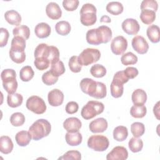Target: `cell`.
I'll return each instance as SVG.
<instances>
[{
	"label": "cell",
	"instance_id": "cell-38",
	"mask_svg": "<svg viewBox=\"0 0 160 160\" xmlns=\"http://www.w3.org/2000/svg\"><path fill=\"white\" fill-rule=\"evenodd\" d=\"M90 72L92 76L100 78L104 77L106 74V69L101 64H96L91 68Z\"/></svg>",
	"mask_w": 160,
	"mask_h": 160
},
{
	"label": "cell",
	"instance_id": "cell-24",
	"mask_svg": "<svg viewBox=\"0 0 160 160\" xmlns=\"http://www.w3.org/2000/svg\"><path fill=\"white\" fill-rule=\"evenodd\" d=\"M9 53L11 60L17 64L22 63L26 59V54L24 50L10 48Z\"/></svg>",
	"mask_w": 160,
	"mask_h": 160
},
{
	"label": "cell",
	"instance_id": "cell-10",
	"mask_svg": "<svg viewBox=\"0 0 160 160\" xmlns=\"http://www.w3.org/2000/svg\"><path fill=\"white\" fill-rule=\"evenodd\" d=\"M132 48L138 54H144L149 49V44L144 37L141 36H136L131 41Z\"/></svg>",
	"mask_w": 160,
	"mask_h": 160
},
{
	"label": "cell",
	"instance_id": "cell-42",
	"mask_svg": "<svg viewBox=\"0 0 160 160\" xmlns=\"http://www.w3.org/2000/svg\"><path fill=\"white\" fill-rule=\"evenodd\" d=\"M65 67L64 63L61 61H58L57 62L51 65L50 71L57 77L63 74L65 72Z\"/></svg>",
	"mask_w": 160,
	"mask_h": 160
},
{
	"label": "cell",
	"instance_id": "cell-39",
	"mask_svg": "<svg viewBox=\"0 0 160 160\" xmlns=\"http://www.w3.org/2000/svg\"><path fill=\"white\" fill-rule=\"evenodd\" d=\"M10 122L13 126H21L25 122V116L21 112H14L10 117Z\"/></svg>",
	"mask_w": 160,
	"mask_h": 160
},
{
	"label": "cell",
	"instance_id": "cell-2",
	"mask_svg": "<svg viewBox=\"0 0 160 160\" xmlns=\"http://www.w3.org/2000/svg\"><path fill=\"white\" fill-rule=\"evenodd\" d=\"M51 125L50 122L44 119L36 120L29 128V132L32 139L35 141L48 136L51 132Z\"/></svg>",
	"mask_w": 160,
	"mask_h": 160
},
{
	"label": "cell",
	"instance_id": "cell-30",
	"mask_svg": "<svg viewBox=\"0 0 160 160\" xmlns=\"http://www.w3.org/2000/svg\"><path fill=\"white\" fill-rule=\"evenodd\" d=\"M71 29V27L69 22L66 21H60L55 25V30L56 32L61 36L68 35Z\"/></svg>",
	"mask_w": 160,
	"mask_h": 160
},
{
	"label": "cell",
	"instance_id": "cell-1",
	"mask_svg": "<svg viewBox=\"0 0 160 160\" xmlns=\"http://www.w3.org/2000/svg\"><path fill=\"white\" fill-rule=\"evenodd\" d=\"M112 33L110 28L107 26H101L96 29L88 31L86 36L87 42L91 45H99L108 43L112 38Z\"/></svg>",
	"mask_w": 160,
	"mask_h": 160
},
{
	"label": "cell",
	"instance_id": "cell-7",
	"mask_svg": "<svg viewBox=\"0 0 160 160\" xmlns=\"http://www.w3.org/2000/svg\"><path fill=\"white\" fill-rule=\"evenodd\" d=\"M109 145V139L103 135H92L88 139V146L96 151H104L108 148Z\"/></svg>",
	"mask_w": 160,
	"mask_h": 160
},
{
	"label": "cell",
	"instance_id": "cell-16",
	"mask_svg": "<svg viewBox=\"0 0 160 160\" xmlns=\"http://www.w3.org/2000/svg\"><path fill=\"white\" fill-rule=\"evenodd\" d=\"M81 126V121L76 117L68 118L63 122V128L69 132H78Z\"/></svg>",
	"mask_w": 160,
	"mask_h": 160
},
{
	"label": "cell",
	"instance_id": "cell-25",
	"mask_svg": "<svg viewBox=\"0 0 160 160\" xmlns=\"http://www.w3.org/2000/svg\"><path fill=\"white\" fill-rule=\"evenodd\" d=\"M146 34L148 38L152 43H157L159 41V28L157 25H150L146 30Z\"/></svg>",
	"mask_w": 160,
	"mask_h": 160
},
{
	"label": "cell",
	"instance_id": "cell-13",
	"mask_svg": "<svg viewBox=\"0 0 160 160\" xmlns=\"http://www.w3.org/2000/svg\"><path fill=\"white\" fill-rule=\"evenodd\" d=\"M49 104L54 107L61 105L64 101V94L58 89H54L50 91L48 94Z\"/></svg>",
	"mask_w": 160,
	"mask_h": 160
},
{
	"label": "cell",
	"instance_id": "cell-9",
	"mask_svg": "<svg viewBox=\"0 0 160 160\" xmlns=\"http://www.w3.org/2000/svg\"><path fill=\"white\" fill-rule=\"evenodd\" d=\"M128 48L127 39L122 36L115 37L111 41V49L115 55H121L123 54Z\"/></svg>",
	"mask_w": 160,
	"mask_h": 160
},
{
	"label": "cell",
	"instance_id": "cell-41",
	"mask_svg": "<svg viewBox=\"0 0 160 160\" xmlns=\"http://www.w3.org/2000/svg\"><path fill=\"white\" fill-rule=\"evenodd\" d=\"M107 94L106 86L102 82H97V87L92 96V98L96 99H102L106 97Z\"/></svg>",
	"mask_w": 160,
	"mask_h": 160
},
{
	"label": "cell",
	"instance_id": "cell-17",
	"mask_svg": "<svg viewBox=\"0 0 160 160\" xmlns=\"http://www.w3.org/2000/svg\"><path fill=\"white\" fill-rule=\"evenodd\" d=\"M46 12L47 16L53 20H57L62 16V11L59 6L54 2H50L48 4L46 7Z\"/></svg>",
	"mask_w": 160,
	"mask_h": 160
},
{
	"label": "cell",
	"instance_id": "cell-8",
	"mask_svg": "<svg viewBox=\"0 0 160 160\" xmlns=\"http://www.w3.org/2000/svg\"><path fill=\"white\" fill-rule=\"evenodd\" d=\"M26 106L28 109L37 114H42L46 110V105L44 101L38 96L29 97L27 99Z\"/></svg>",
	"mask_w": 160,
	"mask_h": 160
},
{
	"label": "cell",
	"instance_id": "cell-37",
	"mask_svg": "<svg viewBox=\"0 0 160 160\" xmlns=\"http://www.w3.org/2000/svg\"><path fill=\"white\" fill-rule=\"evenodd\" d=\"M138 57L132 52H128L124 54L121 58V63L124 66L133 65L137 63Z\"/></svg>",
	"mask_w": 160,
	"mask_h": 160
},
{
	"label": "cell",
	"instance_id": "cell-4",
	"mask_svg": "<svg viewBox=\"0 0 160 160\" xmlns=\"http://www.w3.org/2000/svg\"><path fill=\"white\" fill-rule=\"evenodd\" d=\"M104 109L103 103L98 101H89L81 109V116L86 120L92 119L98 114H101Z\"/></svg>",
	"mask_w": 160,
	"mask_h": 160
},
{
	"label": "cell",
	"instance_id": "cell-53",
	"mask_svg": "<svg viewBox=\"0 0 160 160\" xmlns=\"http://www.w3.org/2000/svg\"><path fill=\"white\" fill-rule=\"evenodd\" d=\"M153 112H154V114L156 116V118L158 119H159V102H158L156 103V104L154 106Z\"/></svg>",
	"mask_w": 160,
	"mask_h": 160
},
{
	"label": "cell",
	"instance_id": "cell-54",
	"mask_svg": "<svg viewBox=\"0 0 160 160\" xmlns=\"http://www.w3.org/2000/svg\"><path fill=\"white\" fill-rule=\"evenodd\" d=\"M111 18L106 15L102 16L100 19V22H111Z\"/></svg>",
	"mask_w": 160,
	"mask_h": 160
},
{
	"label": "cell",
	"instance_id": "cell-20",
	"mask_svg": "<svg viewBox=\"0 0 160 160\" xmlns=\"http://www.w3.org/2000/svg\"><path fill=\"white\" fill-rule=\"evenodd\" d=\"M13 142L11 139L8 136H2L0 138V151L8 154L11 152L13 149Z\"/></svg>",
	"mask_w": 160,
	"mask_h": 160
},
{
	"label": "cell",
	"instance_id": "cell-22",
	"mask_svg": "<svg viewBox=\"0 0 160 160\" xmlns=\"http://www.w3.org/2000/svg\"><path fill=\"white\" fill-rule=\"evenodd\" d=\"M32 137L29 131H21L17 132L15 136V140L19 146H26L29 144Z\"/></svg>",
	"mask_w": 160,
	"mask_h": 160
},
{
	"label": "cell",
	"instance_id": "cell-43",
	"mask_svg": "<svg viewBox=\"0 0 160 160\" xmlns=\"http://www.w3.org/2000/svg\"><path fill=\"white\" fill-rule=\"evenodd\" d=\"M68 66L70 70L75 73L79 72L82 69V66L79 64L78 61V56H73L69 59Z\"/></svg>",
	"mask_w": 160,
	"mask_h": 160
},
{
	"label": "cell",
	"instance_id": "cell-23",
	"mask_svg": "<svg viewBox=\"0 0 160 160\" xmlns=\"http://www.w3.org/2000/svg\"><path fill=\"white\" fill-rule=\"evenodd\" d=\"M65 139L68 144L75 146L79 145L82 142V136L78 131L74 132H68L65 135Z\"/></svg>",
	"mask_w": 160,
	"mask_h": 160
},
{
	"label": "cell",
	"instance_id": "cell-29",
	"mask_svg": "<svg viewBox=\"0 0 160 160\" xmlns=\"http://www.w3.org/2000/svg\"><path fill=\"white\" fill-rule=\"evenodd\" d=\"M106 9L109 13L114 16H117L121 14L123 12L124 8L122 4L120 2L112 1L109 2L107 4Z\"/></svg>",
	"mask_w": 160,
	"mask_h": 160
},
{
	"label": "cell",
	"instance_id": "cell-44",
	"mask_svg": "<svg viewBox=\"0 0 160 160\" xmlns=\"http://www.w3.org/2000/svg\"><path fill=\"white\" fill-rule=\"evenodd\" d=\"M26 48V40L21 37L15 36L12 39L11 48L24 50Z\"/></svg>",
	"mask_w": 160,
	"mask_h": 160
},
{
	"label": "cell",
	"instance_id": "cell-47",
	"mask_svg": "<svg viewBox=\"0 0 160 160\" xmlns=\"http://www.w3.org/2000/svg\"><path fill=\"white\" fill-rule=\"evenodd\" d=\"M79 3L78 0H64L62 6L68 11H74L78 8Z\"/></svg>",
	"mask_w": 160,
	"mask_h": 160
},
{
	"label": "cell",
	"instance_id": "cell-3",
	"mask_svg": "<svg viewBox=\"0 0 160 160\" xmlns=\"http://www.w3.org/2000/svg\"><path fill=\"white\" fill-rule=\"evenodd\" d=\"M16 78V73L12 69H5L1 72L2 86L8 94H13L17 90L18 84Z\"/></svg>",
	"mask_w": 160,
	"mask_h": 160
},
{
	"label": "cell",
	"instance_id": "cell-51",
	"mask_svg": "<svg viewBox=\"0 0 160 160\" xmlns=\"http://www.w3.org/2000/svg\"><path fill=\"white\" fill-rule=\"evenodd\" d=\"M79 109V105L75 101H70L67 103L66 106V112L68 114H72L78 112Z\"/></svg>",
	"mask_w": 160,
	"mask_h": 160
},
{
	"label": "cell",
	"instance_id": "cell-18",
	"mask_svg": "<svg viewBox=\"0 0 160 160\" xmlns=\"http://www.w3.org/2000/svg\"><path fill=\"white\" fill-rule=\"evenodd\" d=\"M51 31L50 26L46 22L38 23L34 28L35 34L38 38L41 39L48 38L51 34Z\"/></svg>",
	"mask_w": 160,
	"mask_h": 160
},
{
	"label": "cell",
	"instance_id": "cell-35",
	"mask_svg": "<svg viewBox=\"0 0 160 160\" xmlns=\"http://www.w3.org/2000/svg\"><path fill=\"white\" fill-rule=\"evenodd\" d=\"M131 131L134 137L139 138L144 134L145 132V126L143 123L140 122H133L131 125Z\"/></svg>",
	"mask_w": 160,
	"mask_h": 160
},
{
	"label": "cell",
	"instance_id": "cell-36",
	"mask_svg": "<svg viewBox=\"0 0 160 160\" xmlns=\"http://www.w3.org/2000/svg\"><path fill=\"white\" fill-rule=\"evenodd\" d=\"M111 94L113 98H119L122 96L124 92L123 84L112 81L111 84Z\"/></svg>",
	"mask_w": 160,
	"mask_h": 160
},
{
	"label": "cell",
	"instance_id": "cell-12",
	"mask_svg": "<svg viewBox=\"0 0 160 160\" xmlns=\"http://www.w3.org/2000/svg\"><path fill=\"white\" fill-rule=\"evenodd\" d=\"M128 157L126 148L121 146L114 147L106 156L107 160H125Z\"/></svg>",
	"mask_w": 160,
	"mask_h": 160
},
{
	"label": "cell",
	"instance_id": "cell-32",
	"mask_svg": "<svg viewBox=\"0 0 160 160\" xmlns=\"http://www.w3.org/2000/svg\"><path fill=\"white\" fill-rule=\"evenodd\" d=\"M34 75V71L31 66H26L22 67L19 72V77L21 80L24 82H28L31 80Z\"/></svg>",
	"mask_w": 160,
	"mask_h": 160
},
{
	"label": "cell",
	"instance_id": "cell-15",
	"mask_svg": "<svg viewBox=\"0 0 160 160\" xmlns=\"http://www.w3.org/2000/svg\"><path fill=\"white\" fill-rule=\"evenodd\" d=\"M108 126V122L104 118H99L89 123V128L90 131L93 133H101L107 129Z\"/></svg>",
	"mask_w": 160,
	"mask_h": 160
},
{
	"label": "cell",
	"instance_id": "cell-27",
	"mask_svg": "<svg viewBox=\"0 0 160 160\" xmlns=\"http://www.w3.org/2000/svg\"><path fill=\"white\" fill-rule=\"evenodd\" d=\"M139 18L144 24L149 25L152 24L156 19V12L150 9L141 10Z\"/></svg>",
	"mask_w": 160,
	"mask_h": 160
},
{
	"label": "cell",
	"instance_id": "cell-19",
	"mask_svg": "<svg viewBox=\"0 0 160 160\" xmlns=\"http://www.w3.org/2000/svg\"><path fill=\"white\" fill-rule=\"evenodd\" d=\"M134 105H144L147 100L146 92L142 89L134 90L131 96Z\"/></svg>",
	"mask_w": 160,
	"mask_h": 160
},
{
	"label": "cell",
	"instance_id": "cell-40",
	"mask_svg": "<svg viewBox=\"0 0 160 160\" xmlns=\"http://www.w3.org/2000/svg\"><path fill=\"white\" fill-rule=\"evenodd\" d=\"M58 78L50 70L44 72L42 76V81L47 86H51L57 82Z\"/></svg>",
	"mask_w": 160,
	"mask_h": 160
},
{
	"label": "cell",
	"instance_id": "cell-49",
	"mask_svg": "<svg viewBox=\"0 0 160 160\" xmlns=\"http://www.w3.org/2000/svg\"><path fill=\"white\" fill-rule=\"evenodd\" d=\"M112 81L120 83L121 84H124V83H126L129 81V79L125 75L124 71H119L115 73Z\"/></svg>",
	"mask_w": 160,
	"mask_h": 160
},
{
	"label": "cell",
	"instance_id": "cell-26",
	"mask_svg": "<svg viewBox=\"0 0 160 160\" xmlns=\"http://www.w3.org/2000/svg\"><path fill=\"white\" fill-rule=\"evenodd\" d=\"M23 101V97L21 94L14 92L13 94H8L7 96V102L11 108H17L20 106Z\"/></svg>",
	"mask_w": 160,
	"mask_h": 160
},
{
	"label": "cell",
	"instance_id": "cell-5",
	"mask_svg": "<svg viewBox=\"0 0 160 160\" xmlns=\"http://www.w3.org/2000/svg\"><path fill=\"white\" fill-rule=\"evenodd\" d=\"M96 8L90 3H86L82 5L80 10L81 22L85 26H90L94 24L97 20Z\"/></svg>",
	"mask_w": 160,
	"mask_h": 160
},
{
	"label": "cell",
	"instance_id": "cell-46",
	"mask_svg": "<svg viewBox=\"0 0 160 160\" xmlns=\"http://www.w3.org/2000/svg\"><path fill=\"white\" fill-rule=\"evenodd\" d=\"M158 9V4L154 0H143L141 4V10L150 9L157 11Z\"/></svg>",
	"mask_w": 160,
	"mask_h": 160
},
{
	"label": "cell",
	"instance_id": "cell-50",
	"mask_svg": "<svg viewBox=\"0 0 160 160\" xmlns=\"http://www.w3.org/2000/svg\"><path fill=\"white\" fill-rule=\"evenodd\" d=\"M1 30V35H0V46L1 48L6 46L8 41V38L9 36V34L8 31L4 28H1L0 29Z\"/></svg>",
	"mask_w": 160,
	"mask_h": 160
},
{
	"label": "cell",
	"instance_id": "cell-31",
	"mask_svg": "<svg viewBox=\"0 0 160 160\" xmlns=\"http://www.w3.org/2000/svg\"><path fill=\"white\" fill-rule=\"evenodd\" d=\"M146 112L147 109L144 105H134L130 109V114L135 118H142Z\"/></svg>",
	"mask_w": 160,
	"mask_h": 160
},
{
	"label": "cell",
	"instance_id": "cell-34",
	"mask_svg": "<svg viewBox=\"0 0 160 160\" xmlns=\"http://www.w3.org/2000/svg\"><path fill=\"white\" fill-rule=\"evenodd\" d=\"M128 146L132 152H138L141 151L143 148V142L142 139L134 137L131 138L129 141Z\"/></svg>",
	"mask_w": 160,
	"mask_h": 160
},
{
	"label": "cell",
	"instance_id": "cell-28",
	"mask_svg": "<svg viewBox=\"0 0 160 160\" xmlns=\"http://www.w3.org/2000/svg\"><path fill=\"white\" fill-rule=\"evenodd\" d=\"M128 136V128L124 126H118L116 127L113 131L114 139L119 142H121L126 139Z\"/></svg>",
	"mask_w": 160,
	"mask_h": 160
},
{
	"label": "cell",
	"instance_id": "cell-52",
	"mask_svg": "<svg viewBox=\"0 0 160 160\" xmlns=\"http://www.w3.org/2000/svg\"><path fill=\"white\" fill-rule=\"evenodd\" d=\"M124 72L126 77L129 79H134L138 75V70L134 67H128L124 70Z\"/></svg>",
	"mask_w": 160,
	"mask_h": 160
},
{
	"label": "cell",
	"instance_id": "cell-21",
	"mask_svg": "<svg viewBox=\"0 0 160 160\" xmlns=\"http://www.w3.org/2000/svg\"><path fill=\"white\" fill-rule=\"evenodd\" d=\"M4 18L9 24L14 26L19 25L22 19L19 13L13 9L6 11L4 14Z\"/></svg>",
	"mask_w": 160,
	"mask_h": 160
},
{
	"label": "cell",
	"instance_id": "cell-6",
	"mask_svg": "<svg viewBox=\"0 0 160 160\" xmlns=\"http://www.w3.org/2000/svg\"><path fill=\"white\" fill-rule=\"evenodd\" d=\"M101 52L97 49L86 48L78 56V61L81 66H89L99 61Z\"/></svg>",
	"mask_w": 160,
	"mask_h": 160
},
{
	"label": "cell",
	"instance_id": "cell-45",
	"mask_svg": "<svg viewBox=\"0 0 160 160\" xmlns=\"http://www.w3.org/2000/svg\"><path fill=\"white\" fill-rule=\"evenodd\" d=\"M34 64L38 69L40 71H43L48 69L51 64L49 61L46 58H36L34 61Z\"/></svg>",
	"mask_w": 160,
	"mask_h": 160
},
{
	"label": "cell",
	"instance_id": "cell-48",
	"mask_svg": "<svg viewBox=\"0 0 160 160\" xmlns=\"http://www.w3.org/2000/svg\"><path fill=\"white\" fill-rule=\"evenodd\" d=\"M81 159V154L80 152L76 150H72L66 152L62 156L60 157L59 159H75L79 160Z\"/></svg>",
	"mask_w": 160,
	"mask_h": 160
},
{
	"label": "cell",
	"instance_id": "cell-33",
	"mask_svg": "<svg viewBox=\"0 0 160 160\" xmlns=\"http://www.w3.org/2000/svg\"><path fill=\"white\" fill-rule=\"evenodd\" d=\"M14 36H19L23 38L25 40L28 39L30 36V29L26 25H21L14 28L12 30Z\"/></svg>",
	"mask_w": 160,
	"mask_h": 160
},
{
	"label": "cell",
	"instance_id": "cell-11",
	"mask_svg": "<svg viewBox=\"0 0 160 160\" xmlns=\"http://www.w3.org/2000/svg\"><path fill=\"white\" fill-rule=\"evenodd\" d=\"M122 30L129 35H136L140 29L138 21L132 18L126 19L121 24Z\"/></svg>",
	"mask_w": 160,
	"mask_h": 160
},
{
	"label": "cell",
	"instance_id": "cell-14",
	"mask_svg": "<svg viewBox=\"0 0 160 160\" xmlns=\"http://www.w3.org/2000/svg\"><path fill=\"white\" fill-rule=\"evenodd\" d=\"M79 85L81 91L84 93L92 97L97 87V81L91 78H83L81 81Z\"/></svg>",
	"mask_w": 160,
	"mask_h": 160
}]
</instances>
